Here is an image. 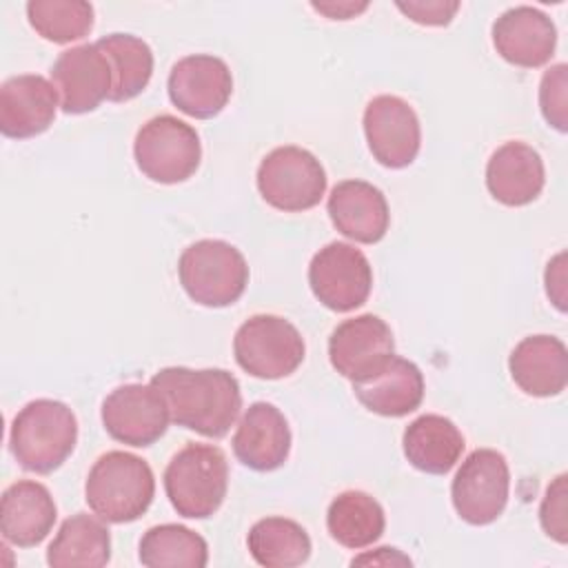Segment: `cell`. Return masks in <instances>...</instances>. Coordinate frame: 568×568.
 Here are the masks:
<instances>
[{"instance_id": "obj_1", "label": "cell", "mask_w": 568, "mask_h": 568, "mask_svg": "<svg viewBox=\"0 0 568 568\" xmlns=\"http://www.w3.org/2000/svg\"><path fill=\"white\" fill-rule=\"evenodd\" d=\"M151 386L164 397L173 424L209 439H222L242 410L240 382L224 368L166 366Z\"/></svg>"}, {"instance_id": "obj_25", "label": "cell", "mask_w": 568, "mask_h": 568, "mask_svg": "<svg viewBox=\"0 0 568 568\" xmlns=\"http://www.w3.org/2000/svg\"><path fill=\"white\" fill-rule=\"evenodd\" d=\"M111 561V535L102 519L75 513L62 521L47 550L53 568H102Z\"/></svg>"}, {"instance_id": "obj_3", "label": "cell", "mask_w": 568, "mask_h": 568, "mask_svg": "<svg viewBox=\"0 0 568 568\" xmlns=\"http://www.w3.org/2000/svg\"><path fill=\"white\" fill-rule=\"evenodd\" d=\"M78 444V419L58 399H33L11 422L9 448L20 468L49 475L58 470Z\"/></svg>"}, {"instance_id": "obj_11", "label": "cell", "mask_w": 568, "mask_h": 568, "mask_svg": "<svg viewBox=\"0 0 568 568\" xmlns=\"http://www.w3.org/2000/svg\"><path fill=\"white\" fill-rule=\"evenodd\" d=\"M364 135L373 158L386 169L415 162L422 146V126L415 109L399 95H377L364 109Z\"/></svg>"}, {"instance_id": "obj_24", "label": "cell", "mask_w": 568, "mask_h": 568, "mask_svg": "<svg viewBox=\"0 0 568 568\" xmlns=\"http://www.w3.org/2000/svg\"><path fill=\"white\" fill-rule=\"evenodd\" d=\"M402 446L413 468L428 475H446L459 462L466 439L448 417L426 413L406 426Z\"/></svg>"}, {"instance_id": "obj_10", "label": "cell", "mask_w": 568, "mask_h": 568, "mask_svg": "<svg viewBox=\"0 0 568 568\" xmlns=\"http://www.w3.org/2000/svg\"><path fill=\"white\" fill-rule=\"evenodd\" d=\"M308 286L320 304L335 313H351L366 304L373 288L368 257L346 242H331L308 264Z\"/></svg>"}, {"instance_id": "obj_23", "label": "cell", "mask_w": 568, "mask_h": 568, "mask_svg": "<svg viewBox=\"0 0 568 568\" xmlns=\"http://www.w3.org/2000/svg\"><path fill=\"white\" fill-rule=\"evenodd\" d=\"M513 382L530 397H555L568 384V351L555 335H528L508 357Z\"/></svg>"}, {"instance_id": "obj_29", "label": "cell", "mask_w": 568, "mask_h": 568, "mask_svg": "<svg viewBox=\"0 0 568 568\" xmlns=\"http://www.w3.org/2000/svg\"><path fill=\"white\" fill-rule=\"evenodd\" d=\"M140 564L149 568H204L209 546L202 535L182 524H160L142 535Z\"/></svg>"}, {"instance_id": "obj_7", "label": "cell", "mask_w": 568, "mask_h": 568, "mask_svg": "<svg viewBox=\"0 0 568 568\" xmlns=\"http://www.w3.org/2000/svg\"><path fill=\"white\" fill-rule=\"evenodd\" d=\"M237 366L260 379H282L300 368L306 355L300 331L280 315H253L233 337Z\"/></svg>"}, {"instance_id": "obj_32", "label": "cell", "mask_w": 568, "mask_h": 568, "mask_svg": "<svg viewBox=\"0 0 568 568\" xmlns=\"http://www.w3.org/2000/svg\"><path fill=\"white\" fill-rule=\"evenodd\" d=\"M566 475H557L552 484L546 488V495L539 506V521L548 537H552L559 544H566L568 539V488H566Z\"/></svg>"}, {"instance_id": "obj_31", "label": "cell", "mask_w": 568, "mask_h": 568, "mask_svg": "<svg viewBox=\"0 0 568 568\" xmlns=\"http://www.w3.org/2000/svg\"><path fill=\"white\" fill-rule=\"evenodd\" d=\"M539 109L544 120L557 131L568 129V67L564 62L550 67L539 84Z\"/></svg>"}, {"instance_id": "obj_36", "label": "cell", "mask_w": 568, "mask_h": 568, "mask_svg": "<svg viewBox=\"0 0 568 568\" xmlns=\"http://www.w3.org/2000/svg\"><path fill=\"white\" fill-rule=\"evenodd\" d=\"M368 4H353V2H346V4H335V2H326V4H317L313 2V9H317L320 13H326L331 20H348L353 16H357L359 11H364Z\"/></svg>"}, {"instance_id": "obj_13", "label": "cell", "mask_w": 568, "mask_h": 568, "mask_svg": "<svg viewBox=\"0 0 568 568\" xmlns=\"http://www.w3.org/2000/svg\"><path fill=\"white\" fill-rule=\"evenodd\" d=\"M51 82L58 91L60 109L64 113L80 115L109 100L113 71L98 42L78 44L58 55L51 67Z\"/></svg>"}, {"instance_id": "obj_12", "label": "cell", "mask_w": 568, "mask_h": 568, "mask_svg": "<svg viewBox=\"0 0 568 568\" xmlns=\"http://www.w3.org/2000/svg\"><path fill=\"white\" fill-rule=\"evenodd\" d=\"M171 415L164 397L149 384H124L102 402L104 430L120 444L144 448L169 428Z\"/></svg>"}, {"instance_id": "obj_34", "label": "cell", "mask_w": 568, "mask_h": 568, "mask_svg": "<svg viewBox=\"0 0 568 568\" xmlns=\"http://www.w3.org/2000/svg\"><path fill=\"white\" fill-rule=\"evenodd\" d=\"M566 253H559L546 268V293L559 311H566Z\"/></svg>"}, {"instance_id": "obj_5", "label": "cell", "mask_w": 568, "mask_h": 568, "mask_svg": "<svg viewBox=\"0 0 568 568\" xmlns=\"http://www.w3.org/2000/svg\"><path fill=\"white\" fill-rule=\"evenodd\" d=\"M178 275L184 293L195 304L222 308L242 297L248 284V264L233 244L200 240L182 251Z\"/></svg>"}, {"instance_id": "obj_22", "label": "cell", "mask_w": 568, "mask_h": 568, "mask_svg": "<svg viewBox=\"0 0 568 568\" xmlns=\"http://www.w3.org/2000/svg\"><path fill=\"white\" fill-rule=\"evenodd\" d=\"M58 517L49 488L33 479H20L0 497V532L18 548H33L47 539Z\"/></svg>"}, {"instance_id": "obj_16", "label": "cell", "mask_w": 568, "mask_h": 568, "mask_svg": "<svg viewBox=\"0 0 568 568\" xmlns=\"http://www.w3.org/2000/svg\"><path fill=\"white\" fill-rule=\"evenodd\" d=\"M53 82L38 73L13 75L0 87V131L11 140H27L44 133L58 111Z\"/></svg>"}, {"instance_id": "obj_6", "label": "cell", "mask_w": 568, "mask_h": 568, "mask_svg": "<svg viewBox=\"0 0 568 568\" xmlns=\"http://www.w3.org/2000/svg\"><path fill=\"white\" fill-rule=\"evenodd\" d=\"M133 158L151 182L178 184L189 180L200 166V135L175 115H155L135 133Z\"/></svg>"}, {"instance_id": "obj_15", "label": "cell", "mask_w": 568, "mask_h": 568, "mask_svg": "<svg viewBox=\"0 0 568 568\" xmlns=\"http://www.w3.org/2000/svg\"><path fill=\"white\" fill-rule=\"evenodd\" d=\"M393 355V331L382 317L373 313L344 320L333 328L328 337L331 366L351 382L371 375Z\"/></svg>"}, {"instance_id": "obj_20", "label": "cell", "mask_w": 568, "mask_h": 568, "mask_svg": "<svg viewBox=\"0 0 568 568\" xmlns=\"http://www.w3.org/2000/svg\"><path fill=\"white\" fill-rule=\"evenodd\" d=\"M546 184L544 160L526 142H504L486 164V189L504 206H526L535 202Z\"/></svg>"}, {"instance_id": "obj_18", "label": "cell", "mask_w": 568, "mask_h": 568, "mask_svg": "<svg viewBox=\"0 0 568 568\" xmlns=\"http://www.w3.org/2000/svg\"><path fill=\"white\" fill-rule=\"evenodd\" d=\"M233 453L251 470L280 468L291 453V428L282 410L268 402L251 404L235 428Z\"/></svg>"}, {"instance_id": "obj_30", "label": "cell", "mask_w": 568, "mask_h": 568, "mask_svg": "<svg viewBox=\"0 0 568 568\" xmlns=\"http://www.w3.org/2000/svg\"><path fill=\"white\" fill-rule=\"evenodd\" d=\"M27 18L36 33L53 44L82 40L93 29V7L84 0H31Z\"/></svg>"}, {"instance_id": "obj_4", "label": "cell", "mask_w": 568, "mask_h": 568, "mask_svg": "<svg viewBox=\"0 0 568 568\" xmlns=\"http://www.w3.org/2000/svg\"><path fill=\"white\" fill-rule=\"evenodd\" d=\"M164 490L178 515L186 519L213 517L229 490L224 450L213 444H186L166 464Z\"/></svg>"}, {"instance_id": "obj_28", "label": "cell", "mask_w": 568, "mask_h": 568, "mask_svg": "<svg viewBox=\"0 0 568 568\" xmlns=\"http://www.w3.org/2000/svg\"><path fill=\"white\" fill-rule=\"evenodd\" d=\"M98 47L109 58L113 71L111 102H126L140 95L153 75L151 47L131 33H111L98 40Z\"/></svg>"}, {"instance_id": "obj_8", "label": "cell", "mask_w": 568, "mask_h": 568, "mask_svg": "<svg viewBox=\"0 0 568 568\" xmlns=\"http://www.w3.org/2000/svg\"><path fill=\"white\" fill-rule=\"evenodd\" d=\"M257 191L266 204L284 213L308 211L326 193L322 162L302 146H277L257 166Z\"/></svg>"}, {"instance_id": "obj_33", "label": "cell", "mask_w": 568, "mask_h": 568, "mask_svg": "<svg viewBox=\"0 0 568 568\" xmlns=\"http://www.w3.org/2000/svg\"><path fill=\"white\" fill-rule=\"evenodd\" d=\"M397 9L417 24L426 27H444L459 11V2L444 0H426V2H397Z\"/></svg>"}, {"instance_id": "obj_21", "label": "cell", "mask_w": 568, "mask_h": 568, "mask_svg": "<svg viewBox=\"0 0 568 568\" xmlns=\"http://www.w3.org/2000/svg\"><path fill=\"white\" fill-rule=\"evenodd\" d=\"M359 404L382 417H404L424 399V375L417 364L393 355L371 375L353 382Z\"/></svg>"}, {"instance_id": "obj_17", "label": "cell", "mask_w": 568, "mask_h": 568, "mask_svg": "<svg viewBox=\"0 0 568 568\" xmlns=\"http://www.w3.org/2000/svg\"><path fill=\"white\" fill-rule=\"evenodd\" d=\"M493 47L506 62L537 69L555 53L557 27L535 7H513L493 22Z\"/></svg>"}, {"instance_id": "obj_35", "label": "cell", "mask_w": 568, "mask_h": 568, "mask_svg": "<svg viewBox=\"0 0 568 568\" xmlns=\"http://www.w3.org/2000/svg\"><path fill=\"white\" fill-rule=\"evenodd\" d=\"M362 564H382V566H410V559L406 555H402L397 548H388V546H382V548H375V552H368V555H362V557H355L351 561V566H362Z\"/></svg>"}, {"instance_id": "obj_9", "label": "cell", "mask_w": 568, "mask_h": 568, "mask_svg": "<svg viewBox=\"0 0 568 568\" xmlns=\"http://www.w3.org/2000/svg\"><path fill=\"white\" fill-rule=\"evenodd\" d=\"M510 470L506 457L495 448L473 450L455 473L450 499L455 513L470 526L493 524L506 508Z\"/></svg>"}, {"instance_id": "obj_27", "label": "cell", "mask_w": 568, "mask_h": 568, "mask_svg": "<svg viewBox=\"0 0 568 568\" xmlns=\"http://www.w3.org/2000/svg\"><path fill=\"white\" fill-rule=\"evenodd\" d=\"M251 557L266 568H295L311 557V537L302 524L286 517H264L246 537Z\"/></svg>"}, {"instance_id": "obj_2", "label": "cell", "mask_w": 568, "mask_h": 568, "mask_svg": "<svg viewBox=\"0 0 568 568\" xmlns=\"http://www.w3.org/2000/svg\"><path fill=\"white\" fill-rule=\"evenodd\" d=\"M155 497L151 466L124 450H109L95 459L87 475L84 499L95 517L106 524L140 519Z\"/></svg>"}, {"instance_id": "obj_14", "label": "cell", "mask_w": 568, "mask_h": 568, "mask_svg": "<svg viewBox=\"0 0 568 568\" xmlns=\"http://www.w3.org/2000/svg\"><path fill=\"white\" fill-rule=\"evenodd\" d=\"M171 102L191 118H215L231 100L233 78L229 64L209 53H195L178 60L169 73Z\"/></svg>"}, {"instance_id": "obj_26", "label": "cell", "mask_w": 568, "mask_h": 568, "mask_svg": "<svg viewBox=\"0 0 568 568\" xmlns=\"http://www.w3.org/2000/svg\"><path fill=\"white\" fill-rule=\"evenodd\" d=\"M326 528L339 546L359 550L384 535L386 515L379 501L368 493L344 490L326 510Z\"/></svg>"}, {"instance_id": "obj_19", "label": "cell", "mask_w": 568, "mask_h": 568, "mask_svg": "<svg viewBox=\"0 0 568 568\" xmlns=\"http://www.w3.org/2000/svg\"><path fill=\"white\" fill-rule=\"evenodd\" d=\"M326 211L333 226L359 244L379 242L390 224L384 193L364 180L337 182L328 195Z\"/></svg>"}]
</instances>
